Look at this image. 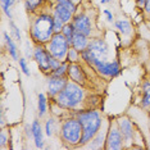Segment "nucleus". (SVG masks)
<instances>
[{
    "label": "nucleus",
    "instance_id": "26",
    "mask_svg": "<svg viewBox=\"0 0 150 150\" xmlns=\"http://www.w3.org/2000/svg\"><path fill=\"white\" fill-rule=\"evenodd\" d=\"M9 27H11L13 39L17 40V41H21V40H22V35H21V32H19V28L17 27V25L12 21V19H9Z\"/></svg>",
    "mask_w": 150,
    "mask_h": 150
},
{
    "label": "nucleus",
    "instance_id": "7",
    "mask_svg": "<svg viewBox=\"0 0 150 150\" xmlns=\"http://www.w3.org/2000/svg\"><path fill=\"white\" fill-rule=\"evenodd\" d=\"M52 53L47 50V47H44V45L37 44V46L33 49V59L44 73H50V60H52Z\"/></svg>",
    "mask_w": 150,
    "mask_h": 150
},
{
    "label": "nucleus",
    "instance_id": "12",
    "mask_svg": "<svg viewBox=\"0 0 150 150\" xmlns=\"http://www.w3.org/2000/svg\"><path fill=\"white\" fill-rule=\"evenodd\" d=\"M117 123L119 129H121L122 136H123V140L126 142H131L134 139V127H132L131 121L128 118H121Z\"/></svg>",
    "mask_w": 150,
    "mask_h": 150
},
{
    "label": "nucleus",
    "instance_id": "24",
    "mask_svg": "<svg viewBox=\"0 0 150 150\" xmlns=\"http://www.w3.org/2000/svg\"><path fill=\"white\" fill-rule=\"evenodd\" d=\"M78 58H80V52L76 50L74 47L71 46L69 50H68V54H67V60L69 63H77L78 62Z\"/></svg>",
    "mask_w": 150,
    "mask_h": 150
},
{
    "label": "nucleus",
    "instance_id": "1",
    "mask_svg": "<svg viewBox=\"0 0 150 150\" xmlns=\"http://www.w3.org/2000/svg\"><path fill=\"white\" fill-rule=\"evenodd\" d=\"M30 33H31V39L36 44H40V45L47 44L55 33L54 17L47 13H41L36 16V18H33V21L31 22Z\"/></svg>",
    "mask_w": 150,
    "mask_h": 150
},
{
    "label": "nucleus",
    "instance_id": "37",
    "mask_svg": "<svg viewBox=\"0 0 150 150\" xmlns=\"http://www.w3.org/2000/svg\"><path fill=\"white\" fill-rule=\"evenodd\" d=\"M72 1H73L76 5H78V4H80V3H81V0H72Z\"/></svg>",
    "mask_w": 150,
    "mask_h": 150
},
{
    "label": "nucleus",
    "instance_id": "15",
    "mask_svg": "<svg viewBox=\"0 0 150 150\" xmlns=\"http://www.w3.org/2000/svg\"><path fill=\"white\" fill-rule=\"evenodd\" d=\"M88 44H90L88 36L83 35V33H80V32H76V33H74V36H73V40H72L71 46L74 47L76 50H78L80 53H82L83 50L87 49Z\"/></svg>",
    "mask_w": 150,
    "mask_h": 150
},
{
    "label": "nucleus",
    "instance_id": "13",
    "mask_svg": "<svg viewBox=\"0 0 150 150\" xmlns=\"http://www.w3.org/2000/svg\"><path fill=\"white\" fill-rule=\"evenodd\" d=\"M53 16L59 17V18L62 19L64 23H68V22H71V21L73 19L74 13L71 11V9H68L67 6H64V5H62V4H57L55 6H54Z\"/></svg>",
    "mask_w": 150,
    "mask_h": 150
},
{
    "label": "nucleus",
    "instance_id": "3",
    "mask_svg": "<svg viewBox=\"0 0 150 150\" xmlns=\"http://www.w3.org/2000/svg\"><path fill=\"white\" fill-rule=\"evenodd\" d=\"M55 103L63 109H76L83 100V88L74 81H68L66 87L54 98Z\"/></svg>",
    "mask_w": 150,
    "mask_h": 150
},
{
    "label": "nucleus",
    "instance_id": "5",
    "mask_svg": "<svg viewBox=\"0 0 150 150\" xmlns=\"http://www.w3.org/2000/svg\"><path fill=\"white\" fill-rule=\"evenodd\" d=\"M69 47V42H68V40L62 32H55L50 39V41L47 42V50L52 53L53 57H55L57 59L62 60V62L67 59Z\"/></svg>",
    "mask_w": 150,
    "mask_h": 150
},
{
    "label": "nucleus",
    "instance_id": "10",
    "mask_svg": "<svg viewBox=\"0 0 150 150\" xmlns=\"http://www.w3.org/2000/svg\"><path fill=\"white\" fill-rule=\"evenodd\" d=\"M67 82H68L67 77L49 76V80H47V94H49V96L55 98L66 87Z\"/></svg>",
    "mask_w": 150,
    "mask_h": 150
},
{
    "label": "nucleus",
    "instance_id": "16",
    "mask_svg": "<svg viewBox=\"0 0 150 150\" xmlns=\"http://www.w3.org/2000/svg\"><path fill=\"white\" fill-rule=\"evenodd\" d=\"M142 98H141V108L144 109H149L150 108V81L145 80L142 82Z\"/></svg>",
    "mask_w": 150,
    "mask_h": 150
},
{
    "label": "nucleus",
    "instance_id": "29",
    "mask_svg": "<svg viewBox=\"0 0 150 150\" xmlns=\"http://www.w3.org/2000/svg\"><path fill=\"white\" fill-rule=\"evenodd\" d=\"M53 17H54V30H55V32H62V28L64 27L66 23H64L59 17H55V16H53Z\"/></svg>",
    "mask_w": 150,
    "mask_h": 150
},
{
    "label": "nucleus",
    "instance_id": "4",
    "mask_svg": "<svg viewBox=\"0 0 150 150\" xmlns=\"http://www.w3.org/2000/svg\"><path fill=\"white\" fill-rule=\"evenodd\" d=\"M62 139L69 145H77L82 137V126L77 118H68L60 126Z\"/></svg>",
    "mask_w": 150,
    "mask_h": 150
},
{
    "label": "nucleus",
    "instance_id": "21",
    "mask_svg": "<svg viewBox=\"0 0 150 150\" xmlns=\"http://www.w3.org/2000/svg\"><path fill=\"white\" fill-rule=\"evenodd\" d=\"M44 0H25L23 4H25V8L27 12H35L37 11V8L42 5Z\"/></svg>",
    "mask_w": 150,
    "mask_h": 150
},
{
    "label": "nucleus",
    "instance_id": "20",
    "mask_svg": "<svg viewBox=\"0 0 150 150\" xmlns=\"http://www.w3.org/2000/svg\"><path fill=\"white\" fill-rule=\"evenodd\" d=\"M62 33L64 36H66V39L68 40V42H69V45L72 44V40H73V36L74 33H76V28H74L73 23L72 22H68L64 25V27L62 28Z\"/></svg>",
    "mask_w": 150,
    "mask_h": 150
},
{
    "label": "nucleus",
    "instance_id": "27",
    "mask_svg": "<svg viewBox=\"0 0 150 150\" xmlns=\"http://www.w3.org/2000/svg\"><path fill=\"white\" fill-rule=\"evenodd\" d=\"M18 63H19V68H21V71H22V72L25 73L27 77H30V76H31V73H30L28 64H27L26 58H19V59H18Z\"/></svg>",
    "mask_w": 150,
    "mask_h": 150
},
{
    "label": "nucleus",
    "instance_id": "25",
    "mask_svg": "<svg viewBox=\"0 0 150 150\" xmlns=\"http://www.w3.org/2000/svg\"><path fill=\"white\" fill-rule=\"evenodd\" d=\"M54 131H55V119L54 118H49L45 123V134L46 136H53Z\"/></svg>",
    "mask_w": 150,
    "mask_h": 150
},
{
    "label": "nucleus",
    "instance_id": "9",
    "mask_svg": "<svg viewBox=\"0 0 150 150\" xmlns=\"http://www.w3.org/2000/svg\"><path fill=\"white\" fill-rule=\"evenodd\" d=\"M72 23L76 28V32L83 33L86 36L91 35V31H93V25H91V19L90 17L85 13H80V14H76L72 19Z\"/></svg>",
    "mask_w": 150,
    "mask_h": 150
},
{
    "label": "nucleus",
    "instance_id": "38",
    "mask_svg": "<svg viewBox=\"0 0 150 150\" xmlns=\"http://www.w3.org/2000/svg\"><path fill=\"white\" fill-rule=\"evenodd\" d=\"M0 1H1V3H3V1H4V0H0Z\"/></svg>",
    "mask_w": 150,
    "mask_h": 150
},
{
    "label": "nucleus",
    "instance_id": "33",
    "mask_svg": "<svg viewBox=\"0 0 150 150\" xmlns=\"http://www.w3.org/2000/svg\"><path fill=\"white\" fill-rule=\"evenodd\" d=\"M104 14H105V17H107V21L109 22V23H112L114 21V18H113V14L110 13V11H108V9H105L104 11Z\"/></svg>",
    "mask_w": 150,
    "mask_h": 150
},
{
    "label": "nucleus",
    "instance_id": "18",
    "mask_svg": "<svg viewBox=\"0 0 150 150\" xmlns=\"http://www.w3.org/2000/svg\"><path fill=\"white\" fill-rule=\"evenodd\" d=\"M37 113H39V117L42 118L44 115L46 114L47 112V101H46V96L45 94H39V96H37Z\"/></svg>",
    "mask_w": 150,
    "mask_h": 150
},
{
    "label": "nucleus",
    "instance_id": "17",
    "mask_svg": "<svg viewBox=\"0 0 150 150\" xmlns=\"http://www.w3.org/2000/svg\"><path fill=\"white\" fill-rule=\"evenodd\" d=\"M4 39H5V44H6V47H8V53L14 60H18L19 59V55H18V49H17V45L13 40L12 36H9V33L4 32Z\"/></svg>",
    "mask_w": 150,
    "mask_h": 150
},
{
    "label": "nucleus",
    "instance_id": "19",
    "mask_svg": "<svg viewBox=\"0 0 150 150\" xmlns=\"http://www.w3.org/2000/svg\"><path fill=\"white\" fill-rule=\"evenodd\" d=\"M114 26L115 28L118 30L122 35H129L132 31V27H131V23L126 19H119V21H115L114 22Z\"/></svg>",
    "mask_w": 150,
    "mask_h": 150
},
{
    "label": "nucleus",
    "instance_id": "30",
    "mask_svg": "<svg viewBox=\"0 0 150 150\" xmlns=\"http://www.w3.org/2000/svg\"><path fill=\"white\" fill-rule=\"evenodd\" d=\"M62 60H59V59H57L55 57H53L52 58V60H50V73L53 72V71H55L57 68H59L60 66H62Z\"/></svg>",
    "mask_w": 150,
    "mask_h": 150
},
{
    "label": "nucleus",
    "instance_id": "39",
    "mask_svg": "<svg viewBox=\"0 0 150 150\" xmlns=\"http://www.w3.org/2000/svg\"><path fill=\"white\" fill-rule=\"evenodd\" d=\"M149 23H150V21H149Z\"/></svg>",
    "mask_w": 150,
    "mask_h": 150
},
{
    "label": "nucleus",
    "instance_id": "2",
    "mask_svg": "<svg viewBox=\"0 0 150 150\" xmlns=\"http://www.w3.org/2000/svg\"><path fill=\"white\" fill-rule=\"evenodd\" d=\"M76 118L80 121L82 126V137H81V145L93 141L94 137L99 134L101 127L103 119L98 110H80L76 113Z\"/></svg>",
    "mask_w": 150,
    "mask_h": 150
},
{
    "label": "nucleus",
    "instance_id": "36",
    "mask_svg": "<svg viewBox=\"0 0 150 150\" xmlns=\"http://www.w3.org/2000/svg\"><path fill=\"white\" fill-rule=\"evenodd\" d=\"M112 0H100V3L101 4H107V3H110Z\"/></svg>",
    "mask_w": 150,
    "mask_h": 150
},
{
    "label": "nucleus",
    "instance_id": "8",
    "mask_svg": "<svg viewBox=\"0 0 150 150\" xmlns=\"http://www.w3.org/2000/svg\"><path fill=\"white\" fill-rule=\"evenodd\" d=\"M123 136L121 134V129L118 127V123H114L110 126L109 132L107 135V140H105V149H113L119 150L123 148Z\"/></svg>",
    "mask_w": 150,
    "mask_h": 150
},
{
    "label": "nucleus",
    "instance_id": "32",
    "mask_svg": "<svg viewBox=\"0 0 150 150\" xmlns=\"http://www.w3.org/2000/svg\"><path fill=\"white\" fill-rule=\"evenodd\" d=\"M26 50H25V53H26V57L27 58H31L33 57V52L31 50V45H30V41H26Z\"/></svg>",
    "mask_w": 150,
    "mask_h": 150
},
{
    "label": "nucleus",
    "instance_id": "28",
    "mask_svg": "<svg viewBox=\"0 0 150 150\" xmlns=\"http://www.w3.org/2000/svg\"><path fill=\"white\" fill-rule=\"evenodd\" d=\"M57 4H62L64 6H67V8L71 9L73 13L76 12V9H77V5L74 4L72 0H57Z\"/></svg>",
    "mask_w": 150,
    "mask_h": 150
},
{
    "label": "nucleus",
    "instance_id": "34",
    "mask_svg": "<svg viewBox=\"0 0 150 150\" xmlns=\"http://www.w3.org/2000/svg\"><path fill=\"white\" fill-rule=\"evenodd\" d=\"M0 137H1V148H4L5 142H6V135H5L4 131H1V135H0Z\"/></svg>",
    "mask_w": 150,
    "mask_h": 150
},
{
    "label": "nucleus",
    "instance_id": "11",
    "mask_svg": "<svg viewBox=\"0 0 150 150\" xmlns=\"http://www.w3.org/2000/svg\"><path fill=\"white\" fill-rule=\"evenodd\" d=\"M68 76L72 81L80 83L81 86H83L86 82V74H85L82 67L78 63H69L68 64Z\"/></svg>",
    "mask_w": 150,
    "mask_h": 150
},
{
    "label": "nucleus",
    "instance_id": "31",
    "mask_svg": "<svg viewBox=\"0 0 150 150\" xmlns=\"http://www.w3.org/2000/svg\"><path fill=\"white\" fill-rule=\"evenodd\" d=\"M144 14L145 17L150 21V0H146L144 5Z\"/></svg>",
    "mask_w": 150,
    "mask_h": 150
},
{
    "label": "nucleus",
    "instance_id": "35",
    "mask_svg": "<svg viewBox=\"0 0 150 150\" xmlns=\"http://www.w3.org/2000/svg\"><path fill=\"white\" fill-rule=\"evenodd\" d=\"M135 1H136V4H137L139 8L144 9V5H145V1H146V0H135Z\"/></svg>",
    "mask_w": 150,
    "mask_h": 150
},
{
    "label": "nucleus",
    "instance_id": "14",
    "mask_svg": "<svg viewBox=\"0 0 150 150\" xmlns=\"http://www.w3.org/2000/svg\"><path fill=\"white\" fill-rule=\"evenodd\" d=\"M31 129H32V137L33 140H35V145L37 149H41L44 146V137H42V127H41V123H40L37 119H35V121L32 122L31 125Z\"/></svg>",
    "mask_w": 150,
    "mask_h": 150
},
{
    "label": "nucleus",
    "instance_id": "22",
    "mask_svg": "<svg viewBox=\"0 0 150 150\" xmlns=\"http://www.w3.org/2000/svg\"><path fill=\"white\" fill-rule=\"evenodd\" d=\"M50 76H55V77H67L68 76V64L62 63V66L59 68H57L55 71H53L50 73Z\"/></svg>",
    "mask_w": 150,
    "mask_h": 150
},
{
    "label": "nucleus",
    "instance_id": "23",
    "mask_svg": "<svg viewBox=\"0 0 150 150\" xmlns=\"http://www.w3.org/2000/svg\"><path fill=\"white\" fill-rule=\"evenodd\" d=\"M16 0H4V1L1 3V6H3V12L5 13V16L8 17L9 19L13 18V14H12V11L11 8L13 6V4H14Z\"/></svg>",
    "mask_w": 150,
    "mask_h": 150
},
{
    "label": "nucleus",
    "instance_id": "6",
    "mask_svg": "<svg viewBox=\"0 0 150 150\" xmlns=\"http://www.w3.org/2000/svg\"><path fill=\"white\" fill-rule=\"evenodd\" d=\"M90 66H93L101 76L104 77H115L121 72L119 63L117 60H103V59H93L88 62Z\"/></svg>",
    "mask_w": 150,
    "mask_h": 150
}]
</instances>
